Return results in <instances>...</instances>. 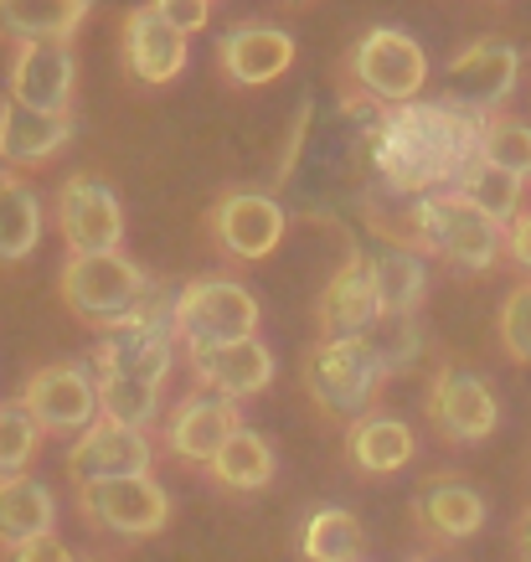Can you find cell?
Listing matches in <instances>:
<instances>
[{"mask_svg":"<svg viewBox=\"0 0 531 562\" xmlns=\"http://www.w3.org/2000/svg\"><path fill=\"white\" fill-rule=\"evenodd\" d=\"M481 124L449 99H413L377 109L372 124V176L377 191L418 202L433 191L460 187V176L481 160Z\"/></svg>","mask_w":531,"mask_h":562,"instance_id":"6da1fadb","label":"cell"},{"mask_svg":"<svg viewBox=\"0 0 531 562\" xmlns=\"http://www.w3.org/2000/svg\"><path fill=\"white\" fill-rule=\"evenodd\" d=\"M408 243L418 254L449 258L454 269L485 273L506 248V227H496L485 212H475L460 191L449 187L433 191V196H418L408 206Z\"/></svg>","mask_w":531,"mask_h":562,"instance_id":"7a4b0ae2","label":"cell"},{"mask_svg":"<svg viewBox=\"0 0 531 562\" xmlns=\"http://www.w3.org/2000/svg\"><path fill=\"white\" fill-rule=\"evenodd\" d=\"M57 290L68 300L78 321L99 325V330H120L150 305V273L124 254H83L63 263Z\"/></svg>","mask_w":531,"mask_h":562,"instance_id":"3957f363","label":"cell"},{"mask_svg":"<svg viewBox=\"0 0 531 562\" xmlns=\"http://www.w3.org/2000/svg\"><path fill=\"white\" fill-rule=\"evenodd\" d=\"M346 88L351 99L372 103V109H397L413 103L429 88V52L418 47V36H408L403 26H372L357 47L346 52Z\"/></svg>","mask_w":531,"mask_h":562,"instance_id":"277c9868","label":"cell"},{"mask_svg":"<svg viewBox=\"0 0 531 562\" xmlns=\"http://www.w3.org/2000/svg\"><path fill=\"white\" fill-rule=\"evenodd\" d=\"M258 310L253 290L238 279H191L187 290L171 300L176 341L191 346H227V341H253L258 336Z\"/></svg>","mask_w":531,"mask_h":562,"instance_id":"5b68a950","label":"cell"},{"mask_svg":"<svg viewBox=\"0 0 531 562\" xmlns=\"http://www.w3.org/2000/svg\"><path fill=\"white\" fill-rule=\"evenodd\" d=\"M171 367H176V325H171V300H160V294H150V305L139 310L129 325L103 330V341L93 346V376H124V382L166 387Z\"/></svg>","mask_w":531,"mask_h":562,"instance_id":"8992f818","label":"cell"},{"mask_svg":"<svg viewBox=\"0 0 531 562\" xmlns=\"http://www.w3.org/2000/svg\"><path fill=\"white\" fill-rule=\"evenodd\" d=\"M382 382H387V367H382L366 336L320 341L305 357V387L330 418H361Z\"/></svg>","mask_w":531,"mask_h":562,"instance_id":"52a82bcc","label":"cell"},{"mask_svg":"<svg viewBox=\"0 0 531 562\" xmlns=\"http://www.w3.org/2000/svg\"><path fill=\"white\" fill-rule=\"evenodd\" d=\"M521 83V52L500 36H481L444 63V99L475 120H496Z\"/></svg>","mask_w":531,"mask_h":562,"instance_id":"ba28073f","label":"cell"},{"mask_svg":"<svg viewBox=\"0 0 531 562\" xmlns=\"http://www.w3.org/2000/svg\"><path fill=\"white\" fill-rule=\"evenodd\" d=\"M21 408L32 413V424L42 434H57V439H78L83 428H93L103 418L99 408V376L93 367H78V361H52V367H36L21 387Z\"/></svg>","mask_w":531,"mask_h":562,"instance_id":"9c48e42d","label":"cell"},{"mask_svg":"<svg viewBox=\"0 0 531 562\" xmlns=\"http://www.w3.org/2000/svg\"><path fill=\"white\" fill-rule=\"evenodd\" d=\"M78 512L88 527L109 537H155L171 527V491L155 475L99 480V485H78Z\"/></svg>","mask_w":531,"mask_h":562,"instance_id":"30bf717a","label":"cell"},{"mask_svg":"<svg viewBox=\"0 0 531 562\" xmlns=\"http://www.w3.org/2000/svg\"><path fill=\"white\" fill-rule=\"evenodd\" d=\"M57 233L68 243L72 258L83 254H120L124 243V206L120 196L103 187L99 176H68L57 202H52Z\"/></svg>","mask_w":531,"mask_h":562,"instance_id":"8fae6325","label":"cell"},{"mask_svg":"<svg viewBox=\"0 0 531 562\" xmlns=\"http://www.w3.org/2000/svg\"><path fill=\"white\" fill-rule=\"evenodd\" d=\"M423 413L449 443H481L500 428V397L490 392V382L481 372H460V367H444L429 382Z\"/></svg>","mask_w":531,"mask_h":562,"instance_id":"7c38bea8","label":"cell"},{"mask_svg":"<svg viewBox=\"0 0 531 562\" xmlns=\"http://www.w3.org/2000/svg\"><path fill=\"white\" fill-rule=\"evenodd\" d=\"M290 233V212L269 191H227L212 206V243L233 254L238 263H258L269 258Z\"/></svg>","mask_w":531,"mask_h":562,"instance_id":"4fadbf2b","label":"cell"},{"mask_svg":"<svg viewBox=\"0 0 531 562\" xmlns=\"http://www.w3.org/2000/svg\"><path fill=\"white\" fill-rule=\"evenodd\" d=\"M155 443L139 428H124L114 418H99L68 443V475L72 485H99V480H129L150 475Z\"/></svg>","mask_w":531,"mask_h":562,"instance_id":"5bb4252c","label":"cell"},{"mask_svg":"<svg viewBox=\"0 0 531 562\" xmlns=\"http://www.w3.org/2000/svg\"><path fill=\"white\" fill-rule=\"evenodd\" d=\"M238 428H242V413L233 397H217V392L196 387V392H187L171 408V418H166V449L187 464H212V454H217Z\"/></svg>","mask_w":531,"mask_h":562,"instance_id":"9a60e30c","label":"cell"},{"mask_svg":"<svg viewBox=\"0 0 531 562\" xmlns=\"http://www.w3.org/2000/svg\"><path fill=\"white\" fill-rule=\"evenodd\" d=\"M294 52L300 47H294V36L284 26L242 21V26L217 36V68L238 88H263V83H279L294 68Z\"/></svg>","mask_w":531,"mask_h":562,"instance_id":"2e32d148","label":"cell"},{"mask_svg":"<svg viewBox=\"0 0 531 562\" xmlns=\"http://www.w3.org/2000/svg\"><path fill=\"white\" fill-rule=\"evenodd\" d=\"M187 361H191V372H196V382H202L206 392L233 397V403L258 397L279 372L274 351L258 341V336L253 341H227V346H191Z\"/></svg>","mask_w":531,"mask_h":562,"instance_id":"e0dca14e","label":"cell"},{"mask_svg":"<svg viewBox=\"0 0 531 562\" xmlns=\"http://www.w3.org/2000/svg\"><path fill=\"white\" fill-rule=\"evenodd\" d=\"M72 88H78V63L63 42H21L11 63V93L5 99L42 109V114H68Z\"/></svg>","mask_w":531,"mask_h":562,"instance_id":"ac0fdd59","label":"cell"},{"mask_svg":"<svg viewBox=\"0 0 531 562\" xmlns=\"http://www.w3.org/2000/svg\"><path fill=\"white\" fill-rule=\"evenodd\" d=\"M187 63H191L187 36L176 32L155 5H139V11L124 16V68H129L135 83H145V88L171 83V78L187 72Z\"/></svg>","mask_w":531,"mask_h":562,"instance_id":"d6986e66","label":"cell"},{"mask_svg":"<svg viewBox=\"0 0 531 562\" xmlns=\"http://www.w3.org/2000/svg\"><path fill=\"white\" fill-rule=\"evenodd\" d=\"M413 527L429 542H464L485 527V495L460 475H433L413 495Z\"/></svg>","mask_w":531,"mask_h":562,"instance_id":"ffe728a7","label":"cell"},{"mask_svg":"<svg viewBox=\"0 0 531 562\" xmlns=\"http://www.w3.org/2000/svg\"><path fill=\"white\" fill-rule=\"evenodd\" d=\"M382 321L377 290H372V273H366V258H346L336 279L320 294V330L326 341H346V336H366L372 325Z\"/></svg>","mask_w":531,"mask_h":562,"instance_id":"44dd1931","label":"cell"},{"mask_svg":"<svg viewBox=\"0 0 531 562\" xmlns=\"http://www.w3.org/2000/svg\"><path fill=\"white\" fill-rule=\"evenodd\" d=\"M72 139L68 114H42L26 103L5 99L0 103V160L5 166H42Z\"/></svg>","mask_w":531,"mask_h":562,"instance_id":"7402d4cb","label":"cell"},{"mask_svg":"<svg viewBox=\"0 0 531 562\" xmlns=\"http://www.w3.org/2000/svg\"><path fill=\"white\" fill-rule=\"evenodd\" d=\"M346 454L361 475H397L418 454V434L393 413H361L357 424L346 428Z\"/></svg>","mask_w":531,"mask_h":562,"instance_id":"603a6c76","label":"cell"},{"mask_svg":"<svg viewBox=\"0 0 531 562\" xmlns=\"http://www.w3.org/2000/svg\"><path fill=\"white\" fill-rule=\"evenodd\" d=\"M366 273H372L382 315H418L423 290H429V269H423V254L413 243H382L377 254L366 258Z\"/></svg>","mask_w":531,"mask_h":562,"instance_id":"cb8c5ba5","label":"cell"},{"mask_svg":"<svg viewBox=\"0 0 531 562\" xmlns=\"http://www.w3.org/2000/svg\"><path fill=\"white\" fill-rule=\"evenodd\" d=\"M88 11H93V0H0V36L68 47L88 21Z\"/></svg>","mask_w":531,"mask_h":562,"instance_id":"d4e9b609","label":"cell"},{"mask_svg":"<svg viewBox=\"0 0 531 562\" xmlns=\"http://www.w3.org/2000/svg\"><path fill=\"white\" fill-rule=\"evenodd\" d=\"M52 531H57V495L32 475L0 480V547L16 552L21 542H36Z\"/></svg>","mask_w":531,"mask_h":562,"instance_id":"484cf974","label":"cell"},{"mask_svg":"<svg viewBox=\"0 0 531 562\" xmlns=\"http://www.w3.org/2000/svg\"><path fill=\"white\" fill-rule=\"evenodd\" d=\"M42 227H47V212H42L36 187L26 176L0 171V263L32 258L42 243Z\"/></svg>","mask_w":531,"mask_h":562,"instance_id":"4316f807","label":"cell"},{"mask_svg":"<svg viewBox=\"0 0 531 562\" xmlns=\"http://www.w3.org/2000/svg\"><path fill=\"white\" fill-rule=\"evenodd\" d=\"M212 480L223 485V491H238V495H248V491H263L269 480H274V470H279V454H274V443L263 439L258 428H248L242 424L233 439L212 454Z\"/></svg>","mask_w":531,"mask_h":562,"instance_id":"83f0119b","label":"cell"},{"mask_svg":"<svg viewBox=\"0 0 531 562\" xmlns=\"http://www.w3.org/2000/svg\"><path fill=\"white\" fill-rule=\"evenodd\" d=\"M309 562H361L366 558V527H361L357 512L346 506H320V512L305 521V537H300Z\"/></svg>","mask_w":531,"mask_h":562,"instance_id":"f1b7e54d","label":"cell"},{"mask_svg":"<svg viewBox=\"0 0 531 562\" xmlns=\"http://www.w3.org/2000/svg\"><path fill=\"white\" fill-rule=\"evenodd\" d=\"M454 191H460L475 212H485L496 227H511V222L521 217V191H527V181H521V176H511V171H500V166L475 160V166L460 176V187H454Z\"/></svg>","mask_w":531,"mask_h":562,"instance_id":"f546056e","label":"cell"},{"mask_svg":"<svg viewBox=\"0 0 531 562\" xmlns=\"http://www.w3.org/2000/svg\"><path fill=\"white\" fill-rule=\"evenodd\" d=\"M160 392L166 387H150V382H124V376H99V408L103 418H114L124 428H145L160 418Z\"/></svg>","mask_w":531,"mask_h":562,"instance_id":"4dcf8cb0","label":"cell"},{"mask_svg":"<svg viewBox=\"0 0 531 562\" xmlns=\"http://www.w3.org/2000/svg\"><path fill=\"white\" fill-rule=\"evenodd\" d=\"M481 160L527 181L531 176V124L527 120H506V114L485 120L481 124Z\"/></svg>","mask_w":531,"mask_h":562,"instance_id":"1f68e13d","label":"cell"},{"mask_svg":"<svg viewBox=\"0 0 531 562\" xmlns=\"http://www.w3.org/2000/svg\"><path fill=\"white\" fill-rule=\"evenodd\" d=\"M36 449H42V428L32 424V413L21 408V403H5L0 408V480L26 475Z\"/></svg>","mask_w":531,"mask_h":562,"instance_id":"d6a6232c","label":"cell"},{"mask_svg":"<svg viewBox=\"0 0 531 562\" xmlns=\"http://www.w3.org/2000/svg\"><path fill=\"white\" fill-rule=\"evenodd\" d=\"M366 341H372V351L382 357L387 376L403 372V367H413V361H418V351H423V336H418V315H382V321L366 330Z\"/></svg>","mask_w":531,"mask_h":562,"instance_id":"836d02e7","label":"cell"},{"mask_svg":"<svg viewBox=\"0 0 531 562\" xmlns=\"http://www.w3.org/2000/svg\"><path fill=\"white\" fill-rule=\"evenodd\" d=\"M496 330H500L506 357L521 361V367H531V284H516V290L500 300Z\"/></svg>","mask_w":531,"mask_h":562,"instance_id":"e575fe53","label":"cell"},{"mask_svg":"<svg viewBox=\"0 0 531 562\" xmlns=\"http://www.w3.org/2000/svg\"><path fill=\"white\" fill-rule=\"evenodd\" d=\"M150 5H155V11H160L166 21H171L181 36L202 32L206 21H212V5H206V0H150Z\"/></svg>","mask_w":531,"mask_h":562,"instance_id":"d590c367","label":"cell"},{"mask_svg":"<svg viewBox=\"0 0 531 562\" xmlns=\"http://www.w3.org/2000/svg\"><path fill=\"white\" fill-rule=\"evenodd\" d=\"M5 562H78V552H72L68 542H63V537H57V531H52V537H36V542H21L16 552H11V558Z\"/></svg>","mask_w":531,"mask_h":562,"instance_id":"8d00e7d4","label":"cell"},{"mask_svg":"<svg viewBox=\"0 0 531 562\" xmlns=\"http://www.w3.org/2000/svg\"><path fill=\"white\" fill-rule=\"evenodd\" d=\"M506 254H511V263H521V269L531 273V212H521V217L506 227Z\"/></svg>","mask_w":531,"mask_h":562,"instance_id":"74e56055","label":"cell"},{"mask_svg":"<svg viewBox=\"0 0 531 562\" xmlns=\"http://www.w3.org/2000/svg\"><path fill=\"white\" fill-rule=\"evenodd\" d=\"M516 547H521V558L531 562V512L521 516V527H516Z\"/></svg>","mask_w":531,"mask_h":562,"instance_id":"f35d334b","label":"cell"},{"mask_svg":"<svg viewBox=\"0 0 531 562\" xmlns=\"http://www.w3.org/2000/svg\"><path fill=\"white\" fill-rule=\"evenodd\" d=\"M413 562H439V558H413Z\"/></svg>","mask_w":531,"mask_h":562,"instance_id":"ab89813d","label":"cell"},{"mask_svg":"<svg viewBox=\"0 0 531 562\" xmlns=\"http://www.w3.org/2000/svg\"><path fill=\"white\" fill-rule=\"evenodd\" d=\"M206 5H212V0H206Z\"/></svg>","mask_w":531,"mask_h":562,"instance_id":"60d3db41","label":"cell"}]
</instances>
